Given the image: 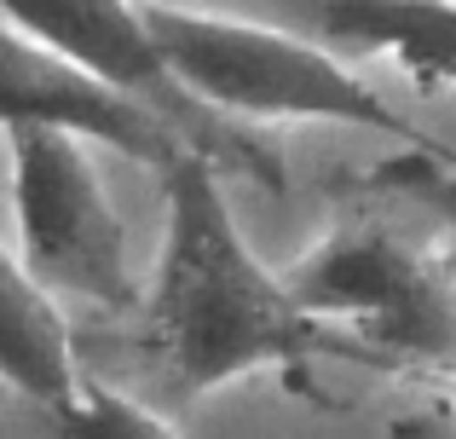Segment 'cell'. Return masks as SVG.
Listing matches in <instances>:
<instances>
[{"label": "cell", "instance_id": "1", "mask_svg": "<svg viewBox=\"0 0 456 439\" xmlns=\"http://www.w3.org/2000/svg\"><path fill=\"white\" fill-rule=\"evenodd\" d=\"M162 255L116 341L122 370L99 382L167 417L255 370H301L312 359H376L353 336H330L312 313L295 306L283 278L237 232L220 168L185 150L162 168Z\"/></svg>", "mask_w": 456, "mask_h": 439}, {"label": "cell", "instance_id": "2", "mask_svg": "<svg viewBox=\"0 0 456 439\" xmlns=\"http://www.w3.org/2000/svg\"><path fill=\"white\" fill-rule=\"evenodd\" d=\"M145 35L162 58V69L202 104L237 127L255 122H330V127H370V134L411 139V150L428 145V134L399 122L387 99L335 58L312 53L278 29H260L243 18H214L197 6L139 0Z\"/></svg>", "mask_w": 456, "mask_h": 439}, {"label": "cell", "instance_id": "3", "mask_svg": "<svg viewBox=\"0 0 456 439\" xmlns=\"http://www.w3.org/2000/svg\"><path fill=\"white\" fill-rule=\"evenodd\" d=\"M283 289L318 324H358V347L456 370V260L393 232L387 220H341L283 272Z\"/></svg>", "mask_w": 456, "mask_h": 439}, {"label": "cell", "instance_id": "4", "mask_svg": "<svg viewBox=\"0 0 456 439\" xmlns=\"http://www.w3.org/2000/svg\"><path fill=\"white\" fill-rule=\"evenodd\" d=\"M12 157V215H18V266L46 295L87 301L110 318H127L139 301L127 225L110 208L87 145L64 127L6 116Z\"/></svg>", "mask_w": 456, "mask_h": 439}, {"label": "cell", "instance_id": "5", "mask_svg": "<svg viewBox=\"0 0 456 439\" xmlns=\"http://www.w3.org/2000/svg\"><path fill=\"white\" fill-rule=\"evenodd\" d=\"M0 23L18 41L41 46L46 58L104 81L110 93L151 110L179 139V150L202 157L225 180L237 174V180H255L266 191H283V157L272 150V139L202 110L162 69L145 35V18H139V0H0Z\"/></svg>", "mask_w": 456, "mask_h": 439}, {"label": "cell", "instance_id": "6", "mask_svg": "<svg viewBox=\"0 0 456 439\" xmlns=\"http://www.w3.org/2000/svg\"><path fill=\"white\" fill-rule=\"evenodd\" d=\"M214 18L278 29L341 69L387 58L422 93L456 87V0H191Z\"/></svg>", "mask_w": 456, "mask_h": 439}, {"label": "cell", "instance_id": "7", "mask_svg": "<svg viewBox=\"0 0 456 439\" xmlns=\"http://www.w3.org/2000/svg\"><path fill=\"white\" fill-rule=\"evenodd\" d=\"M23 116V122H46L76 134L81 145H110L122 157L145 162L162 174L167 162H179V139L156 122L151 110H139L134 99L110 93L104 81L81 76V69L46 58L41 46L18 41V35L0 23V122Z\"/></svg>", "mask_w": 456, "mask_h": 439}, {"label": "cell", "instance_id": "8", "mask_svg": "<svg viewBox=\"0 0 456 439\" xmlns=\"http://www.w3.org/2000/svg\"><path fill=\"white\" fill-rule=\"evenodd\" d=\"M0 387L35 405H69L81 387L76 329L12 248H0Z\"/></svg>", "mask_w": 456, "mask_h": 439}, {"label": "cell", "instance_id": "9", "mask_svg": "<svg viewBox=\"0 0 456 439\" xmlns=\"http://www.w3.org/2000/svg\"><path fill=\"white\" fill-rule=\"evenodd\" d=\"M53 439H179L162 411L81 370L69 405H53Z\"/></svg>", "mask_w": 456, "mask_h": 439}, {"label": "cell", "instance_id": "10", "mask_svg": "<svg viewBox=\"0 0 456 439\" xmlns=\"http://www.w3.org/2000/svg\"><path fill=\"white\" fill-rule=\"evenodd\" d=\"M0 439H53V405L0 387Z\"/></svg>", "mask_w": 456, "mask_h": 439}, {"label": "cell", "instance_id": "11", "mask_svg": "<svg viewBox=\"0 0 456 439\" xmlns=\"http://www.w3.org/2000/svg\"><path fill=\"white\" fill-rule=\"evenodd\" d=\"M422 150H428V157H434V162H439L445 174H456V150H451V145H439V139H428Z\"/></svg>", "mask_w": 456, "mask_h": 439}, {"label": "cell", "instance_id": "12", "mask_svg": "<svg viewBox=\"0 0 456 439\" xmlns=\"http://www.w3.org/2000/svg\"><path fill=\"white\" fill-rule=\"evenodd\" d=\"M451 411H456V376H451Z\"/></svg>", "mask_w": 456, "mask_h": 439}]
</instances>
